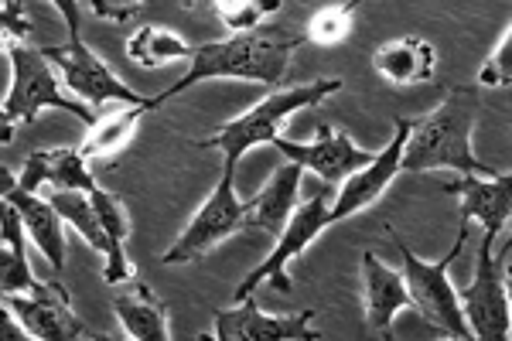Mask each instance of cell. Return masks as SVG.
<instances>
[{
	"label": "cell",
	"mask_w": 512,
	"mask_h": 341,
	"mask_svg": "<svg viewBox=\"0 0 512 341\" xmlns=\"http://www.w3.org/2000/svg\"><path fill=\"white\" fill-rule=\"evenodd\" d=\"M301 178H304L301 164L287 161L284 168L274 171V178L263 185V191H256L253 198H246V212H250L253 229L274 232V236L284 229L287 215H291L297 209V202H301Z\"/></svg>",
	"instance_id": "19"
},
{
	"label": "cell",
	"mask_w": 512,
	"mask_h": 341,
	"mask_svg": "<svg viewBox=\"0 0 512 341\" xmlns=\"http://www.w3.org/2000/svg\"><path fill=\"white\" fill-rule=\"evenodd\" d=\"M0 297L18 314L28 338H35V341L96 338L93 331L86 328V321L72 311V297L59 280H38V287L28 290V294H0Z\"/></svg>",
	"instance_id": "10"
},
{
	"label": "cell",
	"mask_w": 512,
	"mask_h": 341,
	"mask_svg": "<svg viewBox=\"0 0 512 341\" xmlns=\"http://www.w3.org/2000/svg\"><path fill=\"white\" fill-rule=\"evenodd\" d=\"M89 202H93L99 226L106 232V243H110V253H106V263H103V280L110 287H117L123 280L134 277V266H130V256H127V249H123V243H127V236H130L127 205H123V198H117L113 191H106L99 185L89 188Z\"/></svg>",
	"instance_id": "21"
},
{
	"label": "cell",
	"mask_w": 512,
	"mask_h": 341,
	"mask_svg": "<svg viewBox=\"0 0 512 341\" xmlns=\"http://www.w3.org/2000/svg\"><path fill=\"white\" fill-rule=\"evenodd\" d=\"M362 304H366V328L376 338H393V318L410 307L403 273L379 260L373 249L362 253Z\"/></svg>",
	"instance_id": "15"
},
{
	"label": "cell",
	"mask_w": 512,
	"mask_h": 341,
	"mask_svg": "<svg viewBox=\"0 0 512 341\" xmlns=\"http://www.w3.org/2000/svg\"><path fill=\"white\" fill-rule=\"evenodd\" d=\"M48 62L62 72V82L79 96L93 113H103L106 106H151V96H140L123 82L110 65L99 58L86 41H65V45L41 48Z\"/></svg>",
	"instance_id": "9"
},
{
	"label": "cell",
	"mask_w": 512,
	"mask_h": 341,
	"mask_svg": "<svg viewBox=\"0 0 512 341\" xmlns=\"http://www.w3.org/2000/svg\"><path fill=\"white\" fill-rule=\"evenodd\" d=\"M315 311L301 314H280L270 318L256 307L253 294L236 301L233 311L216 314V338L222 341H321V331L311 328Z\"/></svg>",
	"instance_id": "13"
},
{
	"label": "cell",
	"mask_w": 512,
	"mask_h": 341,
	"mask_svg": "<svg viewBox=\"0 0 512 341\" xmlns=\"http://www.w3.org/2000/svg\"><path fill=\"white\" fill-rule=\"evenodd\" d=\"M7 58H11V93L4 99V113L14 123H35L41 110H62L76 116L82 127H93L96 116L82 99L62 93V82L55 76V65L48 62L41 48H31L28 41H11Z\"/></svg>",
	"instance_id": "5"
},
{
	"label": "cell",
	"mask_w": 512,
	"mask_h": 341,
	"mask_svg": "<svg viewBox=\"0 0 512 341\" xmlns=\"http://www.w3.org/2000/svg\"><path fill=\"white\" fill-rule=\"evenodd\" d=\"M0 341H28V331L18 321V314L7 307L4 297H0Z\"/></svg>",
	"instance_id": "32"
},
{
	"label": "cell",
	"mask_w": 512,
	"mask_h": 341,
	"mask_svg": "<svg viewBox=\"0 0 512 341\" xmlns=\"http://www.w3.org/2000/svg\"><path fill=\"white\" fill-rule=\"evenodd\" d=\"M478 110H482V103H478L475 86H451L431 113L410 120V133L403 140L400 154V171H458L482 174V178L495 174L492 164L478 161L472 147Z\"/></svg>",
	"instance_id": "1"
},
{
	"label": "cell",
	"mask_w": 512,
	"mask_h": 341,
	"mask_svg": "<svg viewBox=\"0 0 512 341\" xmlns=\"http://www.w3.org/2000/svg\"><path fill=\"white\" fill-rule=\"evenodd\" d=\"M342 89V79H315V82H301L291 89H274L267 99L246 110L236 120L222 123L209 133V137L198 140V147H212L222 154V168H236L239 157L260 144H274V137H280L284 123L291 120L297 110H311V106L325 103L328 96H335Z\"/></svg>",
	"instance_id": "3"
},
{
	"label": "cell",
	"mask_w": 512,
	"mask_h": 341,
	"mask_svg": "<svg viewBox=\"0 0 512 341\" xmlns=\"http://www.w3.org/2000/svg\"><path fill=\"white\" fill-rule=\"evenodd\" d=\"M492 232H482L478 246L475 277L468 287L458 290L461 314L468 321L472 338L482 341H506L509 338V243L495 249Z\"/></svg>",
	"instance_id": "6"
},
{
	"label": "cell",
	"mask_w": 512,
	"mask_h": 341,
	"mask_svg": "<svg viewBox=\"0 0 512 341\" xmlns=\"http://www.w3.org/2000/svg\"><path fill=\"white\" fill-rule=\"evenodd\" d=\"M448 195L461 198V219L482 222V232H506L509 209H512V178L506 171H495L489 178L482 174H458V178L444 181Z\"/></svg>",
	"instance_id": "14"
},
{
	"label": "cell",
	"mask_w": 512,
	"mask_h": 341,
	"mask_svg": "<svg viewBox=\"0 0 512 341\" xmlns=\"http://www.w3.org/2000/svg\"><path fill=\"white\" fill-rule=\"evenodd\" d=\"M96 185L93 168L89 161L79 154V147H59V151H35L28 154L24 168L18 174V188L24 191H41V188H55V191H89Z\"/></svg>",
	"instance_id": "16"
},
{
	"label": "cell",
	"mask_w": 512,
	"mask_h": 341,
	"mask_svg": "<svg viewBox=\"0 0 512 341\" xmlns=\"http://www.w3.org/2000/svg\"><path fill=\"white\" fill-rule=\"evenodd\" d=\"M355 4H359V0H345V4H328V7H321L315 18L308 21L304 41H315V45H321V48L342 45V41L352 35Z\"/></svg>",
	"instance_id": "25"
},
{
	"label": "cell",
	"mask_w": 512,
	"mask_h": 341,
	"mask_svg": "<svg viewBox=\"0 0 512 341\" xmlns=\"http://www.w3.org/2000/svg\"><path fill=\"white\" fill-rule=\"evenodd\" d=\"M407 133H410V120L396 116V133L390 137V144H386L383 151H376L373 161L362 164L359 171H352L349 178L338 185L335 198H332V222L349 219V215L369 209V205L386 195V188L396 181V174H403L400 171V154H403V140H407Z\"/></svg>",
	"instance_id": "12"
},
{
	"label": "cell",
	"mask_w": 512,
	"mask_h": 341,
	"mask_svg": "<svg viewBox=\"0 0 512 341\" xmlns=\"http://www.w3.org/2000/svg\"><path fill=\"white\" fill-rule=\"evenodd\" d=\"M117 287L120 290H117V297H113V314H117L123 335L134 341H168L171 338L168 311H164V304L158 301V294H154L137 273Z\"/></svg>",
	"instance_id": "17"
},
{
	"label": "cell",
	"mask_w": 512,
	"mask_h": 341,
	"mask_svg": "<svg viewBox=\"0 0 512 341\" xmlns=\"http://www.w3.org/2000/svg\"><path fill=\"white\" fill-rule=\"evenodd\" d=\"M151 106H123V110H110L99 113L96 123L89 127V137L82 140L79 154L86 157L89 164L93 161H110L113 154H120L123 147L130 144V137L137 133L140 120Z\"/></svg>",
	"instance_id": "22"
},
{
	"label": "cell",
	"mask_w": 512,
	"mask_h": 341,
	"mask_svg": "<svg viewBox=\"0 0 512 341\" xmlns=\"http://www.w3.org/2000/svg\"><path fill=\"white\" fill-rule=\"evenodd\" d=\"M328 188L315 191L308 202H297V209L287 215L284 229L277 232V243H274V249H270V256L236 287L233 301H243V297H250L253 290L263 287V284L274 287L277 294H291L287 266H291V260H297L304 249L315 243L321 232H328V226H335L332 222V191Z\"/></svg>",
	"instance_id": "7"
},
{
	"label": "cell",
	"mask_w": 512,
	"mask_h": 341,
	"mask_svg": "<svg viewBox=\"0 0 512 341\" xmlns=\"http://www.w3.org/2000/svg\"><path fill=\"white\" fill-rule=\"evenodd\" d=\"M386 236L393 239L396 253H400V260H403L400 273H403V284H407V290H410V307H417L420 318L431 324V328L441 331L444 338L472 341V331H468V321H465L461 304H458V290H454L451 280H448V270L468 243V222L461 219V229H458V236H454V246L437 263L420 260L414 249L403 243L393 229H386Z\"/></svg>",
	"instance_id": "4"
},
{
	"label": "cell",
	"mask_w": 512,
	"mask_h": 341,
	"mask_svg": "<svg viewBox=\"0 0 512 341\" xmlns=\"http://www.w3.org/2000/svg\"><path fill=\"white\" fill-rule=\"evenodd\" d=\"M127 55L140 69H161L168 62H188L192 58V45L178 31L161 28V24H147L137 35H130Z\"/></svg>",
	"instance_id": "23"
},
{
	"label": "cell",
	"mask_w": 512,
	"mask_h": 341,
	"mask_svg": "<svg viewBox=\"0 0 512 341\" xmlns=\"http://www.w3.org/2000/svg\"><path fill=\"white\" fill-rule=\"evenodd\" d=\"M274 147L287 161L301 164L304 171H315L325 185L338 188L352 171H359L362 164L373 161V151H362L355 147V140L345 130H335L332 123H318V137L311 144H301V140H287V137H274Z\"/></svg>",
	"instance_id": "11"
},
{
	"label": "cell",
	"mask_w": 512,
	"mask_h": 341,
	"mask_svg": "<svg viewBox=\"0 0 512 341\" xmlns=\"http://www.w3.org/2000/svg\"><path fill=\"white\" fill-rule=\"evenodd\" d=\"M14 133H18V123H14L11 116L4 113V106H0V144H14Z\"/></svg>",
	"instance_id": "33"
},
{
	"label": "cell",
	"mask_w": 512,
	"mask_h": 341,
	"mask_svg": "<svg viewBox=\"0 0 512 341\" xmlns=\"http://www.w3.org/2000/svg\"><path fill=\"white\" fill-rule=\"evenodd\" d=\"M38 287V277L31 273L28 249H14L0 239V294H28Z\"/></svg>",
	"instance_id": "27"
},
{
	"label": "cell",
	"mask_w": 512,
	"mask_h": 341,
	"mask_svg": "<svg viewBox=\"0 0 512 341\" xmlns=\"http://www.w3.org/2000/svg\"><path fill=\"white\" fill-rule=\"evenodd\" d=\"M373 69L393 86H417V82H431L437 69V48L427 38L407 35L386 41L376 48Z\"/></svg>",
	"instance_id": "18"
},
{
	"label": "cell",
	"mask_w": 512,
	"mask_h": 341,
	"mask_svg": "<svg viewBox=\"0 0 512 341\" xmlns=\"http://www.w3.org/2000/svg\"><path fill=\"white\" fill-rule=\"evenodd\" d=\"M31 31H35V24H31L21 0H0V45L28 41Z\"/></svg>",
	"instance_id": "29"
},
{
	"label": "cell",
	"mask_w": 512,
	"mask_h": 341,
	"mask_svg": "<svg viewBox=\"0 0 512 341\" xmlns=\"http://www.w3.org/2000/svg\"><path fill=\"white\" fill-rule=\"evenodd\" d=\"M243 229H253L246 202L236 195V168H222L219 185L209 191V198L202 202V209L192 215V222L185 232L168 246V253L161 256L168 266L195 263L202 260L209 249H216L222 239L236 236Z\"/></svg>",
	"instance_id": "8"
},
{
	"label": "cell",
	"mask_w": 512,
	"mask_h": 341,
	"mask_svg": "<svg viewBox=\"0 0 512 341\" xmlns=\"http://www.w3.org/2000/svg\"><path fill=\"white\" fill-rule=\"evenodd\" d=\"M297 45H304V35L284 28H253V31H233L222 41H205V45L192 48L188 58V72L178 82H171L161 96H154V110L168 99L181 96L185 89L198 86L209 79H250V82H267L277 86L287 72L291 52Z\"/></svg>",
	"instance_id": "2"
},
{
	"label": "cell",
	"mask_w": 512,
	"mask_h": 341,
	"mask_svg": "<svg viewBox=\"0 0 512 341\" xmlns=\"http://www.w3.org/2000/svg\"><path fill=\"white\" fill-rule=\"evenodd\" d=\"M18 188V174H14L7 164H0V198L7 195V191H14Z\"/></svg>",
	"instance_id": "34"
},
{
	"label": "cell",
	"mask_w": 512,
	"mask_h": 341,
	"mask_svg": "<svg viewBox=\"0 0 512 341\" xmlns=\"http://www.w3.org/2000/svg\"><path fill=\"white\" fill-rule=\"evenodd\" d=\"M478 82L482 86H492V89H506L512 82V31L506 24V31H502L499 45H495V52L485 58L482 72H478Z\"/></svg>",
	"instance_id": "28"
},
{
	"label": "cell",
	"mask_w": 512,
	"mask_h": 341,
	"mask_svg": "<svg viewBox=\"0 0 512 341\" xmlns=\"http://www.w3.org/2000/svg\"><path fill=\"white\" fill-rule=\"evenodd\" d=\"M4 198L21 212L31 243L41 249L48 266L59 273L65 263V236H62V219H59V212H55V205L48 202V198H41L38 191H24V188L7 191Z\"/></svg>",
	"instance_id": "20"
},
{
	"label": "cell",
	"mask_w": 512,
	"mask_h": 341,
	"mask_svg": "<svg viewBox=\"0 0 512 341\" xmlns=\"http://www.w3.org/2000/svg\"><path fill=\"white\" fill-rule=\"evenodd\" d=\"M48 202L55 205L59 219L69 222V226L76 229L79 236L86 239V243L106 260V253H110V243H106V232H103V226H99V215L93 209V202H89V191H55Z\"/></svg>",
	"instance_id": "24"
},
{
	"label": "cell",
	"mask_w": 512,
	"mask_h": 341,
	"mask_svg": "<svg viewBox=\"0 0 512 341\" xmlns=\"http://www.w3.org/2000/svg\"><path fill=\"white\" fill-rule=\"evenodd\" d=\"M212 4H216V18L229 31H253L270 14H277L284 0H212Z\"/></svg>",
	"instance_id": "26"
},
{
	"label": "cell",
	"mask_w": 512,
	"mask_h": 341,
	"mask_svg": "<svg viewBox=\"0 0 512 341\" xmlns=\"http://www.w3.org/2000/svg\"><path fill=\"white\" fill-rule=\"evenodd\" d=\"M55 11L65 18V28H69V41H82V11L79 0H48Z\"/></svg>",
	"instance_id": "31"
},
{
	"label": "cell",
	"mask_w": 512,
	"mask_h": 341,
	"mask_svg": "<svg viewBox=\"0 0 512 341\" xmlns=\"http://www.w3.org/2000/svg\"><path fill=\"white\" fill-rule=\"evenodd\" d=\"M89 7H93L99 21L127 24L144 11V0H89Z\"/></svg>",
	"instance_id": "30"
}]
</instances>
